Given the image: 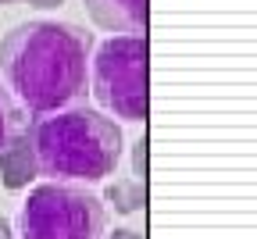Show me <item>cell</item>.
<instances>
[{
  "label": "cell",
  "mask_w": 257,
  "mask_h": 239,
  "mask_svg": "<svg viewBox=\"0 0 257 239\" xmlns=\"http://www.w3.org/2000/svg\"><path fill=\"white\" fill-rule=\"evenodd\" d=\"M104 196L114 203V211H121V214H133V211H140L143 203H147V189H143V182H140V179L114 182V186H107V193H104Z\"/></svg>",
  "instance_id": "obj_7"
},
{
  "label": "cell",
  "mask_w": 257,
  "mask_h": 239,
  "mask_svg": "<svg viewBox=\"0 0 257 239\" xmlns=\"http://www.w3.org/2000/svg\"><path fill=\"white\" fill-rule=\"evenodd\" d=\"M93 36L72 22H25L0 43V75L18 104L36 118L68 107L86 93Z\"/></svg>",
  "instance_id": "obj_1"
},
{
  "label": "cell",
  "mask_w": 257,
  "mask_h": 239,
  "mask_svg": "<svg viewBox=\"0 0 257 239\" xmlns=\"http://www.w3.org/2000/svg\"><path fill=\"white\" fill-rule=\"evenodd\" d=\"M29 4H32V8H43V11H47V8H57V4H64V0H29Z\"/></svg>",
  "instance_id": "obj_12"
},
{
  "label": "cell",
  "mask_w": 257,
  "mask_h": 239,
  "mask_svg": "<svg viewBox=\"0 0 257 239\" xmlns=\"http://www.w3.org/2000/svg\"><path fill=\"white\" fill-rule=\"evenodd\" d=\"M40 175L36 154H32L25 136H11V140L0 147V182L8 189H25L32 179Z\"/></svg>",
  "instance_id": "obj_6"
},
{
  "label": "cell",
  "mask_w": 257,
  "mask_h": 239,
  "mask_svg": "<svg viewBox=\"0 0 257 239\" xmlns=\"http://www.w3.org/2000/svg\"><path fill=\"white\" fill-rule=\"evenodd\" d=\"M107 239H143V235H140V232H133V228H114Z\"/></svg>",
  "instance_id": "obj_11"
},
{
  "label": "cell",
  "mask_w": 257,
  "mask_h": 239,
  "mask_svg": "<svg viewBox=\"0 0 257 239\" xmlns=\"http://www.w3.org/2000/svg\"><path fill=\"white\" fill-rule=\"evenodd\" d=\"M25 140L40 175L57 182H100L121 161V129L93 107H57L36 114Z\"/></svg>",
  "instance_id": "obj_2"
},
{
  "label": "cell",
  "mask_w": 257,
  "mask_h": 239,
  "mask_svg": "<svg viewBox=\"0 0 257 239\" xmlns=\"http://www.w3.org/2000/svg\"><path fill=\"white\" fill-rule=\"evenodd\" d=\"M11 136H18V107L8 96V89L0 86V147H4Z\"/></svg>",
  "instance_id": "obj_8"
},
{
  "label": "cell",
  "mask_w": 257,
  "mask_h": 239,
  "mask_svg": "<svg viewBox=\"0 0 257 239\" xmlns=\"http://www.w3.org/2000/svg\"><path fill=\"white\" fill-rule=\"evenodd\" d=\"M0 239H18V232H15V225L8 218H0Z\"/></svg>",
  "instance_id": "obj_10"
},
{
  "label": "cell",
  "mask_w": 257,
  "mask_h": 239,
  "mask_svg": "<svg viewBox=\"0 0 257 239\" xmlns=\"http://www.w3.org/2000/svg\"><path fill=\"white\" fill-rule=\"evenodd\" d=\"M0 4H18V0H0Z\"/></svg>",
  "instance_id": "obj_13"
},
{
  "label": "cell",
  "mask_w": 257,
  "mask_h": 239,
  "mask_svg": "<svg viewBox=\"0 0 257 239\" xmlns=\"http://www.w3.org/2000/svg\"><path fill=\"white\" fill-rule=\"evenodd\" d=\"M93 22L111 32H147L150 0H86Z\"/></svg>",
  "instance_id": "obj_5"
},
{
  "label": "cell",
  "mask_w": 257,
  "mask_h": 239,
  "mask_svg": "<svg viewBox=\"0 0 257 239\" xmlns=\"http://www.w3.org/2000/svg\"><path fill=\"white\" fill-rule=\"evenodd\" d=\"M104 203L86 189L47 182L36 186L15 221L18 239H104Z\"/></svg>",
  "instance_id": "obj_4"
},
{
  "label": "cell",
  "mask_w": 257,
  "mask_h": 239,
  "mask_svg": "<svg viewBox=\"0 0 257 239\" xmlns=\"http://www.w3.org/2000/svg\"><path fill=\"white\" fill-rule=\"evenodd\" d=\"M133 175H136L140 182L147 179V143H143V140H140L136 150H133Z\"/></svg>",
  "instance_id": "obj_9"
},
{
  "label": "cell",
  "mask_w": 257,
  "mask_h": 239,
  "mask_svg": "<svg viewBox=\"0 0 257 239\" xmlns=\"http://www.w3.org/2000/svg\"><path fill=\"white\" fill-rule=\"evenodd\" d=\"M147 32H121L96 47L89 82L104 111L121 122H147L150 111V79H147Z\"/></svg>",
  "instance_id": "obj_3"
}]
</instances>
